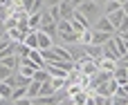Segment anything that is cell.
Returning a JSON list of instances; mask_svg holds the SVG:
<instances>
[{"label":"cell","instance_id":"obj_6","mask_svg":"<svg viewBox=\"0 0 128 105\" xmlns=\"http://www.w3.org/2000/svg\"><path fill=\"white\" fill-rule=\"evenodd\" d=\"M83 49H86V56H90V58H94V60H99V58L104 56V52H101V45L88 43V45H83Z\"/></svg>","mask_w":128,"mask_h":105},{"label":"cell","instance_id":"obj_5","mask_svg":"<svg viewBox=\"0 0 128 105\" xmlns=\"http://www.w3.org/2000/svg\"><path fill=\"white\" fill-rule=\"evenodd\" d=\"M112 78L122 85V83H128V69H126V65H119L117 63V67L112 69Z\"/></svg>","mask_w":128,"mask_h":105},{"label":"cell","instance_id":"obj_10","mask_svg":"<svg viewBox=\"0 0 128 105\" xmlns=\"http://www.w3.org/2000/svg\"><path fill=\"white\" fill-rule=\"evenodd\" d=\"M112 43H115V47H117V52H119V54L124 56V54H126V49H128V43L124 40V36L115 31V34H112ZM122 56H119V58H122Z\"/></svg>","mask_w":128,"mask_h":105},{"label":"cell","instance_id":"obj_20","mask_svg":"<svg viewBox=\"0 0 128 105\" xmlns=\"http://www.w3.org/2000/svg\"><path fill=\"white\" fill-rule=\"evenodd\" d=\"M117 63H119V65H128V49H126V54H124V56H122Z\"/></svg>","mask_w":128,"mask_h":105},{"label":"cell","instance_id":"obj_1","mask_svg":"<svg viewBox=\"0 0 128 105\" xmlns=\"http://www.w3.org/2000/svg\"><path fill=\"white\" fill-rule=\"evenodd\" d=\"M76 11H81L88 20H90V25L99 18V16H104V9H101V4L99 2H94V0H83L79 7H76Z\"/></svg>","mask_w":128,"mask_h":105},{"label":"cell","instance_id":"obj_17","mask_svg":"<svg viewBox=\"0 0 128 105\" xmlns=\"http://www.w3.org/2000/svg\"><path fill=\"white\" fill-rule=\"evenodd\" d=\"M122 4L119 2H115V0H106L104 4H101V9H104V13H110V11H115V9H119Z\"/></svg>","mask_w":128,"mask_h":105},{"label":"cell","instance_id":"obj_26","mask_svg":"<svg viewBox=\"0 0 128 105\" xmlns=\"http://www.w3.org/2000/svg\"><path fill=\"white\" fill-rule=\"evenodd\" d=\"M0 103H2V99H0Z\"/></svg>","mask_w":128,"mask_h":105},{"label":"cell","instance_id":"obj_18","mask_svg":"<svg viewBox=\"0 0 128 105\" xmlns=\"http://www.w3.org/2000/svg\"><path fill=\"white\" fill-rule=\"evenodd\" d=\"M14 72H16V69H11V67H7L4 63H0V81H7Z\"/></svg>","mask_w":128,"mask_h":105},{"label":"cell","instance_id":"obj_22","mask_svg":"<svg viewBox=\"0 0 128 105\" xmlns=\"http://www.w3.org/2000/svg\"><path fill=\"white\" fill-rule=\"evenodd\" d=\"M70 2H72V4H74V7H79V4H81V2H83V0H70Z\"/></svg>","mask_w":128,"mask_h":105},{"label":"cell","instance_id":"obj_14","mask_svg":"<svg viewBox=\"0 0 128 105\" xmlns=\"http://www.w3.org/2000/svg\"><path fill=\"white\" fill-rule=\"evenodd\" d=\"M32 78H34V81H38V83H45V81H50V72H47L45 67H38V69H34Z\"/></svg>","mask_w":128,"mask_h":105},{"label":"cell","instance_id":"obj_21","mask_svg":"<svg viewBox=\"0 0 128 105\" xmlns=\"http://www.w3.org/2000/svg\"><path fill=\"white\" fill-rule=\"evenodd\" d=\"M122 9H124V13L128 16V0H126V2H122Z\"/></svg>","mask_w":128,"mask_h":105},{"label":"cell","instance_id":"obj_15","mask_svg":"<svg viewBox=\"0 0 128 105\" xmlns=\"http://www.w3.org/2000/svg\"><path fill=\"white\" fill-rule=\"evenodd\" d=\"M27 22H29V29H38V27H40V11L27 13Z\"/></svg>","mask_w":128,"mask_h":105},{"label":"cell","instance_id":"obj_19","mask_svg":"<svg viewBox=\"0 0 128 105\" xmlns=\"http://www.w3.org/2000/svg\"><path fill=\"white\" fill-rule=\"evenodd\" d=\"M117 34H124V31H128V16H124V20L117 25V29H115Z\"/></svg>","mask_w":128,"mask_h":105},{"label":"cell","instance_id":"obj_16","mask_svg":"<svg viewBox=\"0 0 128 105\" xmlns=\"http://www.w3.org/2000/svg\"><path fill=\"white\" fill-rule=\"evenodd\" d=\"M38 29H40V31H45L47 36H52V38L56 40V34H58V29H56V22H47V25H40Z\"/></svg>","mask_w":128,"mask_h":105},{"label":"cell","instance_id":"obj_24","mask_svg":"<svg viewBox=\"0 0 128 105\" xmlns=\"http://www.w3.org/2000/svg\"><path fill=\"white\" fill-rule=\"evenodd\" d=\"M94 2H99V4H104V2H106V0H94Z\"/></svg>","mask_w":128,"mask_h":105},{"label":"cell","instance_id":"obj_8","mask_svg":"<svg viewBox=\"0 0 128 105\" xmlns=\"http://www.w3.org/2000/svg\"><path fill=\"white\" fill-rule=\"evenodd\" d=\"M112 34H115V31H97V29H92V43H94V45H104L106 40L112 38Z\"/></svg>","mask_w":128,"mask_h":105},{"label":"cell","instance_id":"obj_2","mask_svg":"<svg viewBox=\"0 0 128 105\" xmlns=\"http://www.w3.org/2000/svg\"><path fill=\"white\" fill-rule=\"evenodd\" d=\"M101 52H104V58H112V60H119V52H117V47H115V43H112V38L110 40H106L104 45H101Z\"/></svg>","mask_w":128,"mask_h":105},{"label":"cell","instance_id":"obj_23","mask_svg":"<svg viewBox=\"0 0 128 105\" xmlns=\"http://www.w3.org/2000/svg\"><path fill=\"white\" fill-rule=\"evenodd\" d=\"M122 36H124V40H126V43H128V31H124V34H122Z\"/></svg>","mask_w":128,"mask_h":105},{"label":"cell","instance_id":"obj_12","mask_svg":"<svg viewBox=\"0 0 128 105\" xmlns=\"http://www.w3.org/2000/svg\"><path fill=\"white\" fill-rule=\"evenodd\" d=\"M38 92H40V83L32 78V81L27 83V99H29V103H32V99H34V96H38Z\"/></svg>","mask_w":128,"mask_h":105},{"label":"cell","instance_id":"obj_11","mask_svg":"<svg viewBox=\"0 0 128 105\" xmlns=\"http://www.w3.org/2000/svg\"><path fill=\"white\" fill-rule=\"evenodd\" d=\"M4 34H7V38L11 40V43H22L25 40V34L18 29V27H11V29H4Z\"/></svg>","mask_w":128,"mask_h":105},{"label":"cell","instance_id":"obj_25","mask_svg":"<svg viewBox=\"0 0 128 105\" xmlns=\"http://www.w3.org/2000/svg\"><path fill=\"white\" fill-rule=\"evenodd\" d=\"M115 2H119V4H122V2H126V0H115Z\"/></svg>","mask_w":128,"mask_h":105},{"label":"cell","instance_id":"obj_4","mask_svg":"<svg viewBox=\"0 0 128 105\" xmlns=\"http://www.w3.org/2000/svg\"><path fill=\"white\" fill-rule=\"evenodd\" d=\"M92 29H97V31H115V27L110 25V20H108L106 16H99V18L92 22Z\"/></svg>","mask_w":128,"mask_h":105},{"label":"cell","instance_id":"obj_7","mask_svg":"<svg viewBox=\"0 0 128 105\" xmlns=\"http://www.w3.org/2000/svg\"><path fill=\"white\" fill-rule=\"evenodd\" d=\"M104 16H106V18L110 20V25H112V27L117 29V25H119V22L124 20V16H126V13H124V9L119 7V9H115V11H110V13H104Z\"/></svg>","mask_w":128,"mask_h":105},{"label":"cell","instance_id":"obj_13","mask_svg":"<svg viewBox=\"0 0 128 105\" xmlns=\"http://www.w3.org/2000/svg\"><path fill=\"white\" fill-rule=\"evenodd\" d=\"M11 92H14V87H11L7 81H0V99H2V103H9Z\"/></svg>","mask_w":128,"mask_h":105},{"label":"cell","instance_id":"obj_3","mask_svg":"<svg viewBox=\"0 0 128 105\" xmlns=\"http://www.w3.org/2000/svg\"><path fill=\"white\" fill-rule=\"evenodd\" d=\"M56 7H58V13H61V18H65V20H70V18H72V13L76 11V7H74L70 0H61Z\"/></svg>","mask_w":128,"mask_h":105},{"label":"cell","instance_id":"obj_9","mask_svg":"<svg viewBox=\"0 0 128 105\" xmlns=\"http://www.w3.org/2000/svg\"><path fill=\"white\" fill-rule=\"evenodd\" d=\"M36 31H38V49H50V47L54 45V38L47 36V34L40 31V29H36Z\"/></svg>","mask_w":128,"mask_h":105}]
</instances>
